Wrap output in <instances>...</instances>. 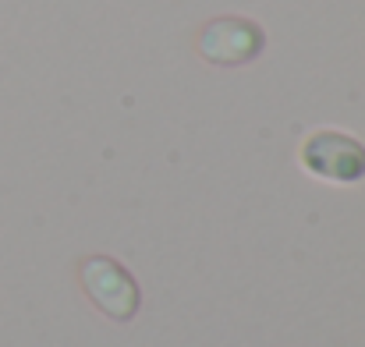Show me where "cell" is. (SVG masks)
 Returning a JSON list of instances; mask_svg holds the SVG:
<instances>
[{"instance_id": "3957f363", "label": "cell", "mask_w": 365, "mask_h": 347, "mask_svg": "<svg viewBox=\"0 0 365 347\" xmlns=\"http://www.w3.org/2000/svg\"><path fill=\"white\" fill-rule=\"evenodd\" d=\"M259 50H262V29L255 21H245V18H217L199 36V53L220 68L245 64Z\"/></svg>"}, {"instance_id": "6da1fadb", "label": "cell", "mask_w": 365, "mask_h": 347, "mask_svg": "<svg viewBox=\"0 0 365 347\" xmlns=\"http://www.w3.org/2000/svg\"><path fill=\"white\" fill-rule=\"evenodd\" d=\"M302 163L323 181L351 185L365 177V145L344 131H316L302 142Z\"/></svg>"}, {"instance_id": "7a4b0ae2", "label": "cell", "mask_w": 365, "mask_h": 347, "mask_svg": "<svg viewBox=\"0 0 365 347\" xmlns=\"http://www.w3.org/2000/svg\"><path fill=\"white\" fill-rule=\"evenodd\" d=\"M82 287L89 301L114 323H128L138 312V284L107 255H93L82 262Z\"/></svg>"}]
</instances>
